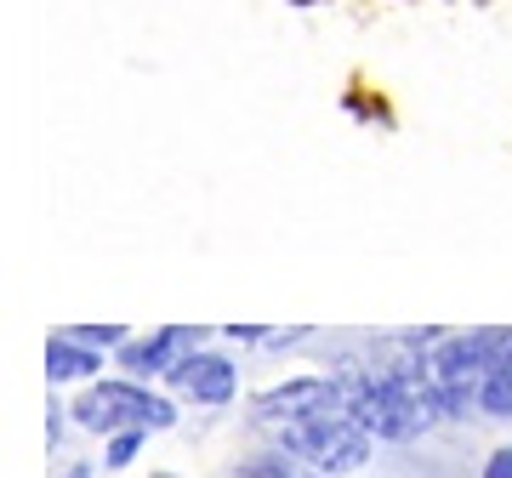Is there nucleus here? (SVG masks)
<instances>
[{
    "label": "nucleus",
    "instance_id": "1",
    "mask_svg": "<svg viewBox=\"0 0 512 478\" xmlns=\"http://www.w3.org/2000/svg\"><path fill=\"white\" fill-rule=\"evenodd\" d=\"M370 433L365 422L353 416L348 405L336 410H313V416H302V422L279 427V450H291V456H302L308 467H319L325 478H342V473H359L370 461Z\"/></svg>",
    "mask_w": 512,
    "mask_h": 478
},
{
    "label": "nucleus",
    "instance_id": "2",
    "mask_svg": "<svg viewBox=\"0 0 512 478\" xmlns=\"http://www.w3.org/2000/svg\"><path fill=\"white\" fill-rule=\"evenodd\" d=\"M80 427H92V433H120V427H148V433H160V427H177V399H165V393H148L137 376H103L92 382L69 410Z\"/></svg>",
    "mask_w": 512,
    "mask_h": 478
},
{
    "label": "nucleus",
    "instance_id": "3",
    "mask_svg": "<svg viewBox=\"0 0 512 478\" xmlns=\"http://www.w3.org/2000/svg\"><path fill=\"white\" fill-rule=\"evenodd\" d=\"M336 405H348L342 376H285L279 387H268V393L251 399V422L279 433V427L302 422V416H313V410H336Z\"/></svg>",
    "mask_w": 512,
    "mask_h": 478
},
{
    "label": "nucleus",
    "instance_id": "4",
    "mask_svg": "<svg viewBox=\"0 0 512 478\" xmlns=\"http://www.w3.org/2000/svg\"><path fill=\"white\" fill-rule=\"evenodd\" d=\"M512 331H461L433 342V382L444 387H478L501 359H507Z\"/></svg>",
    "mask_w": 512,
    "mask_h": 478
},
{
    "label": "nucleus",
    "instance_id": "5",
    "mask_svg": "<svg viewBox=\"0 0 512 478\" xmlns=\"http://www.w3.org/2000/svg\"><path fill=\"white\" fill-rule=\"evenodd\" d=\"M165 387H171L177 399H188V405H228V399L239 393V370H234L228 353L194 348L183 365L165 376Z\"/></svg>",
    "mask_w": 512,
    "mask_h": 478
},
{
    "label": "nucleus",
    "instance_id": "6",
    "mask_svg": "<svg viewBox=\"0 0 512 478\" xmlns=\"http://www.w3.org/2000/svg\"><path fill=\"white\" fill-rule=\"evenodd\" d=\"M194 348H200V331H188V325H165V331H154V336L126 342L114 359H120V370H126V376H137V382H143V376H171V370L183 365Z\"/></svg>",
    "mask_w": 512,
    "mask_h": 478
},
{
    "label": "nucleus",
    "instance_id": "7",
    "mask_svg": "<svg viewBox=\"0 0 512 478\" xmlns=\"http://www.w3.org/2000/svg\"><path fill=\"white\" fill-rule=\"evenodd\" d=\"M97 365H103V353L86 348V342H74L69 331H57L46 342V376L52 382H86V376H97Z\"/></svg>",
    "mask_w": 512,
    "mask_h": 478
},
{
    "label": "nucleus",
    "instance_id": "8",
    "mask_svg": "<svg viewBox=\"0 0 512 478\" xmlns=\"http://www.w3.org/2000/svg\"><path fill=\"white\" fill-rule=\"evenodd\" d=\"M239 478H325V473H319V467H308L302 456H291V450H279V444H274V450H262V456L245 461V473H239Z\"/></svg>",
    "mask_w": 512,
    "mask_h": 478
},
{
    "label": "nucleus",
    "instance_id": "9",
    "mask_svg": "<svg viewBox=\"0 0 512 478\" xmlns=\"http://www.w3.org/2000/svg\"><path fill=\"white\" fill-rule=\"evenodd\" d=\"M478 410L495 416V422H512V359H501V365L478 382Z\"/></svg>",
    "mask_w": 512,
    "mask_h": 478
},
{
    "label": "nucleus",
    "instance_id": "10",
    "mask_svg": "<svg viewBox=\"0 0 512 478\" xmlns=\"http://www.w3.org/2000/svg\"><path fill=\"white\" fill-rule=\"evenodd\" d=\"M148 427H120V433H109V450H103V467H131L137 461V450H143Z\"/></svg>",
    "mask_w": 512,
    "mask_h": 478
},
{
    "label": "nucleus",
    "instance_id": "11",
    "mask_svg": "<svg viewBox=\"0 0 512 478\" xmlns=\"http://www.w3.org/2000/svg\"><path fill=\"white\" fill-rule=\"evenodd\" d=\"M74 342H86V348H97V353H120L131 342L126 336V325H74Z\"/></svg>",
    "mask_w": 512,
    "mask_h": 478
},
{
    "label": "nucleus",
    "instance_id": "12",
    "mask_svg": "<svg viewBox=\"0 0 512 478\" xmlns=\"http://www.w3.org/2000/svg\"><path fill=\"white\" fill-rule=\"evenodd\" d=\"M484 478H512V444H501V450L484 461Z\"/></svg>",
    "mask_w": 512,
    "mask_h": 478
}]
</instances>
